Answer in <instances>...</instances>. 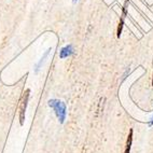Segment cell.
<instances>
[{"label": "cell", "mask_w": 153, "mask_h": 153, "mask_svg": "<svg viewBox=\"0 0 153 153\" xmlns=\"http://www.w3.org/2000/svg\"><path fill=\"white\" fill-rule=\"evenodd\" d=\"M152 86H153V76H152Z\"/></svg>", "instance_id": "obj_9"}, {"label": "cell", "mask_w": 153, "mask_h": 153, "mask_svg": "<svg viewBox=\"0 0 153 153\" xmlns=\"http://www.w3.org/2000/svg\"><path fill=\"white\" fill-rule=\"evenodd\" d=\"M128 2H129V0H126L125 4H124V7H123V11H122L121 19H120V22H119L118 29H117V36H118V38L121 37V33H122V30H123L124 23H125V17H126V15H127V6H128Z\"/></svg>", "instance_id": "obj_3"}, {"label": "cell", "mask_w": 153, "mask_h": 153, "mask_svg": "<svg viewBox=\"0 0 153 153\" xmlns=\"http://www.w3.org/2000/svg\"><path fill=\"white\" fill-rule=\"evenodd\" d=\"M74 53V47H72L71 44H68V45L64 47L63 49L59 51V57L60 58H66V57H68V56H71Z\"/></svg>", "instance_id": "obj_4"}, {"label": "cell", "mask_w": 153, "mask_h": 153, "mask_svg": "<svg viewBox=\"0 0 153 153\" xmlns=\"http://www.w3.org/2000/svg\"><path fill=\"white\" fill-rule=\"evenodd\" d=\"M131 142H133V129L129 131V134L127 136V140H126V147L124 153H131Z\"/></svg>", "instance_id": "obj_5"}, {"label": "cell", "mask_w": 153, "mask_h": 153, "mask_svg": "<svg viewBox=\"0 0 153 153\" xmlns=\"http://www.w3.org/2000/svg\"><path fill=\"white\" fill-rule=\"evenodd\" d=\"M49 106L53 108L59 123L63 124L66 120V115H67V108H66L65 102L58 100V99H51V100H49Z\"/></svg>", "instance_id": "obj_1"}, {"label": "cell", "mask_w": 153, "mask_h": 153, "mask_svg": "<svg viewBox=\"0 0 153 153\" xmlns=\"http://www.w3.org/2000/svg\"><path fill=\"white\" fill-rule=\"evenodd\" d=\"M29 94H30V91L26 90L24 93H23L22 98H21V104H19V123H21V125H23V124H24L25 112H26V109H27L28 99H29Z\"/></svg>", "instance_id": "obj_2"}, {"label": "cell", "mask_w": 153, "mask_h": 153, "mask_svg": "<svg viewBox=\"0 0 153 153\" xmlns=\"http://www.w3.org/2000/svg\"><path fill=\"white\" fill-rule=\"evenodd\" d=\"M153 125V117H152V119H151V121L149 122V126H152Z\"/></svg>", "instance_id": "obj_7"}, {"label": "cell", "mask_w": 153, "mask_h": 153, "mask_svg": "<svg viewBox=\"0 0 153 153\" xmlns=\"http://www.w3.org/2000/svg\"><path fill=\"white\" fill-rule=\"evenodd\" d=\"M50 52H51V49H49V50L47 51V52L44 53V55L42 56V58H41L40 60H39V63L37 64V66H36V71H38L39 69H40V67H41V65L44 63V60H45V58L48 57V55H49V53H50Z\"/></svg>", "instance_id": "obj_6"}, {"label": "cell", "mask_w": 153, "mask_h": 153, "mask_svg": "<svg viewBox=\"0 0 153 153\" xmlns=\"http://www.w3.org/2000/svg\"><path fill=\"white\" fill-rule=\"evenodd\" d=\"M72 1H74V2H76V1H78V0H72Z\"/></svg>", "instance_id": "obj_8"}]
</instances>
